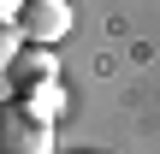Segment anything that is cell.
<instances>
[{
	"label": "cell",
	"mask_w": 160,
	"mask_h": 154,
	"mask_svg": "<svg viewBox=\"0 0 160 154\" xmlns=\"http://www.w3.org/2000/svg\"><path fill=\"white\" fill-rule=\"evenodd\" d=\"M0 154H53V125L30 101H6L0 107Z\"/></svg>",
	"instance_id": "1"
},
{
	"label": "cell",
	"mask_w": 160,
	"mask_h": 154,
	"mask_svg": "<svg viewBox=\"0 0 160 154\" xmlns=\"http://www.w3.org/2000/svg\"><path fill=\"white\" fill-rule=\"evenodd\" d=\"M18 30H24V36H36V42H53V36H65V30H71V6H65V0H24Z\"/></svg>",
	"instance_id": "2"
},
{
	"label": "cell",
	"mask_w": 160,
	"mask_h": 154,
	"mask_svg": "<svg viewBox=\"0 0 160 154\" xmlns=\"http://www.w3.org/2000/svg\"><path fill=\"white\" fill-rule=\"evenodd\" d=\"M12 77H18V89L30 95V89H48L53 83V53H18V65H12Z\"/></svg>",
	"instance_id": "3"
},
{
	"label": "cell",
	"mask_w": 160,
	"mask_h": 154,
	"mask_svg": "<svg viewBox=\"0 0 160 154\" xmlns=\"http://www.w3.org/2000/svg\"><path fill=\"white\" fill-rule=\"evenodd\" d=\"M24 101H30V107H36V113H42V119H53V113H59V101H65V95H59V89H53V83H48V89H30V95H24Z\"/></svg>",
	"instance_id": "4"
},
{
	"label": "cell",
	"mask_w": 160,
	"mask_h": 154,
	"mask_svg": "<svg viewBox=\"0 0 160 154\" xmlns=\"http://www.w3.org/2000/svg\"><path fill=\"white\" fill-rule=\"evenodd\" d=\"M18 36H24V30H12V24L0 18V71H12V65H18Z\"/></svg>",
	"instance_id": "5"
},
{
	"label": "cell",
	"mask_w": 160,
	"mask_h": 154,
	"mask_svg": "<svg viewBox=\"0 0 160 154\" xmlns=\"http://www.w3.org/2000/svg\"><path fill=\"white\" fill-rule=\"evenodd\" d=\"M0 6H12V12H18V6H24V0H0Z\"/></svg>",
	"instance_id": "6"
}]
</instances>
